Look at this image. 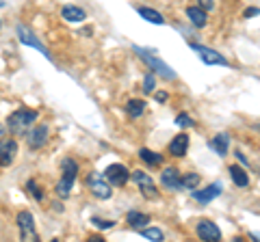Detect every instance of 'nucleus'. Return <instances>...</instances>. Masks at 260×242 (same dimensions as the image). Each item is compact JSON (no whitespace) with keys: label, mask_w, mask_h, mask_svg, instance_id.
I'll use <instances>...</instances> for the list:
<instances>
[{"label":"nucleus","mask_w":260,"mask_h":242,"mask_svg":"<svg viewBox=\"0 0 260 242\" xmlns=\"http://www.w3.org/2000/svg\"><path fill=\"white\" fill-rule=\"evenodd\" d=\"M133 50H135V54L139 56V59L145 63V65H148V67L154 71V74L162 76L165 80H176V78H178V74H176V71H174L172 67H169L165 61H160L158 56H156V50H154V48H148V50H145V48L133 46Z\"/></svg>","instance_id":"obj_2"},{"label":"nucleus","mask_w":260,"mask_h":242,"mask_svg":"<svg viewBox=\"0 0 260 242\" xmlns=\"http://www.w3.org/2000/svg\"><path fill=\"white\" fill-rule=\"evenodd\" d=\"M176 126L182 128V130H184V128H193L195 126V119H191L186 112H180V115L176 117Z\"/></svg>","instance_id":"obj_27"},{"label":"nucleus","mask_w":260,"mask_h":242,"mask_svg":"<svg viewBox=\"0 0 260 242\" xmlns=\"http://www.w3.org/2000/svg\"><path fill=\"white\" fill-rule=\"evenodd\" d=\"M141 236L145 240H152V242H160L162 240V231L158 227H143L141 229Z\"/></svg>","instance_id":"obj_24"},{"label":"nucleus","mask_w":260,"mask_h":242,"mask_svg":"<svg viewBox=\"0 0 260 242\" xmlns=\"http://www.w3.org/2000/svg\"><path fill=\"white\" fill-rule=\"evenodd\" d=\"M139 15L143 20H148V22H152V24H156V26H162L165 24V15L162 13H158L156 9H152V7H139Z\"/></svg>","instance_id":"obj_21"},{"label":"nucleus","mask_w":260,"mask_h":242,"mask_svg":"<svg viewBox=\"0 0 260 242\" xmlns=\"http://www.w3.org/2000/svg\"><path fill=\"white\" fill-rule=\"evenodd\" d=\"M143 110H145V102L143 100H128L126 104V112H128V117L130 119H139L143 115Z\"/></svg>","instance_id":"obj_22"},{"label":"nucleus","mask_w":260,"mask_h":242,"mask_svg":"<svg viewBox=\"0 0 260 242\" xmlns=\"http://www.w3.org/2000/svg\"><path fill=\"white\" fill-rule=\"evenodd\" d=\"M91 223L95 225V227H100V229H111L113 225H115V221H107V219H98V216H93Z\"/></svg>","instance_id":"obj_29"},{"label":"nucleus","mask_w":260,"mask_h":242,"mask_svg":"<svg viewBox=\"0 0 260 242\" xmlns=\"http://www.w3.org/2000/svg\"><path fill=\"white\" fill-rule=\"evenodd\" d=\"M104 177H107V182L111 184V186H126L128 180H130V171L124 167V165H109L107 171H104Z\"/></svg>","instance_id":"obj_8"},{"label":"nucleus","mask_w":260,"mask_h":242,"mask_svg":"<svg viewBox=\"0 0 260 242\" xmlns=\"http://www.w3.org/2000/svg\"><path fill=\"white\" fill-rule=\"evenodd\" d=\"M210 147L217 151V156H228V149H230V134L225 132H219L213 141H210Z\"/></svg>","instance_id":"obj_18"},{"label":"nucleus","mask_w":260,"mask_h":242,"mask_svg":"<svg viewBox=\"0 0 260 242\" xmlns=\"http://www.w3.org/2000/svg\"><path fill=\"white\" fill-rule=\"evenodd\" d=\"M139 158L143 160L148 167H158L160 163H162V156L160 154H156V151H152V149H148V147H143V149H139Z\"/></svg>","instance_id":"obj_23"},{"label":"nucleus","mask_w":260,"mask_h":242,"mask_svg":"<svg viewBox=\"0 0 260 242\" xmlns=\"http://www.w3.org/2000/svg\"><path fill=\"white\" fill-rule=\"evenodd\" d=\"M189 145H191V139L186 132H180L178 136H174L172 143H169V154L174 158H182L186 151H189Z\"/></svg>","instance_id":"obj_14"},{"label":"nucleus","mask_w":260,"mask_h":242,"mask_svg":"<svg viewBox=\"0 0 260 242\" xmlns=\"http://www.w3.org/2000/svg\"><path fill=\"white\" fill-rule=\"evenodd\" d=\"M18 158V141L3 136L0 139V167H11Z\"/></svg>","instance_id":"obj_7"},{"label":"nucleus","mask_w":260,"mask_h":242,"mask_svg":"<svg viewBox=\"0 0 260 242\" xmlns=\"http://www.w3.org/2000/svg\"><path fill=\"white\" fill-rule=\"evenodd\" d=\"M191 48L200 54V59L204 61L206 65H221V67H228V65H230L225 56H223L221 52L213 50V48H208V46H200V44H193V42H191Z\"/></svg>","instance_id":"obj_5"},{"label":"nucleus","mask_w":260,"mask_h":242,"mask_svg":"<svg viewBox=\"0 0 260 242\" xmlns=\"http://www.w3.org/2000/svg\"><path fill=\"white\" fill-rule=\"evenodd\" d=\"M18 39H20V42H22L24 46H30V48H35L37 52H42V54L46 56V59H52V54L46 50V46H44L42 42H39L37 35L32 33L30 28L24 26V24H18Z\"/></svg>","instance_id":"obj_9"},{"label":"nucleus","mask_w":260,"mask_h":242,"mask_svg":"<svg viewBox=\"0 0 260 242\" xmlns=\"http://www.w3.org/2000/svg\"><path fill=\"white\" fill-rule=\"evenodd\" d=\"M26 188H28L30 195L35 197V201H44V190L37 186V182H35V180H28V182H26Z\"/></svg>","instance_id":"obj_26"},{"label":"nucleus","mask_w":260,"mask_h":242,"mask_svg":"<svg viewBox=\"0 0 260 242\" xmlns=\"http://www.w3.org/2000/svg\"><path fill=\"white\" fill-rule=\"evenodd\" d=\"M200 173H186L182 175V188H198L200 186Z\"/></svg>","instance_id":"obj_25"},{"label":"nucleus","mask_w":260,"mask_h":242,"mask_svg":"<svg viewBox=\"0 0 260 242\" xmlns=\"http://www.w3.org/2000/svg\"><path fill=\"white\" fill-rule=\"evenodd\" d=\"M221 184H210V186H206V188H200V190H195L193 192V199L198 201V204H210L213 199H217L219 195H221Z\"/></svg>","instance_id":"obj_15"},{"label":"nucleus","mask_w":260,"mask_h":242,"mask_svg":"<svg viewBox=\"0 0 260 242\" xmlns=\"http://www.w3.org/2000/svg\"><path fill=\"white\" fill-rule=\"evenodd\" d=\"M133 182L141 188V195L143 197H150V199H156L158 197V190H156V186H154L152 177L145 173V171H133Z\"/></svg>","instance_id":"obj_10"},{"label":"nucleus","mask_w":260,"mask_h":242,"mask_svg":"<svg viewBox=\"0 0 260 242\" xmlns=\"http://www.w3.org/2000/svg\"><path fill=\"white\" fill-rule=\"evenodd\" d=\"M195 231H198L200 240H206V242H213V240L221 238V231H219V227H217L213 221H206V219H202V221L198 223Z\"/></svg>","instance_id":"obj_13"},{"label":"nucleus","mask_w":260,"mask_h":242,"mask_svg":"<svg viewBox=\"0 0 260 242\" xmlns=\"http://www.w3.org/2000/svg\"><path fill=\"white\" fill-rule=\"evenodd\" d=\"M143 91L145 93H154V91H156V76H154V71L143 78Z\"/></svg>","instance_id":"obj_28"},{"label":"nucleus","mask_w":260,"mask_h":242,"mask_svg":"<svg viewBox=\"0 0 260 242\" xmlns=\"http://www.w3.org/2000/svg\"><path fill=\"white\" fill-rule=\"evenodd\" d=\"M61 18H63L65 22L78 24V22H85L87 13H85V9H80V7H76V5H65L63 9H61Z\"/></svg>","instance_id":"obj_17"},{"label":"nucleus","mask_w":260,"mask_h":242,"mask_svg":"<svg viewBox=\"0 0 260 242\" xmlns=\"http://www.w3.org/2000/svg\"><path fill=\"white\" fill-rule=\"evenodd\" d=\"M256 15H260V9H258V7H249V9H245V11H243V18H256Z\"/></svg>","instance_id":"obj_31"},{"label":"nucleus","mask_w":260,"mask_h":242,"mask_svg":"<svg viewBox=\"0 0 260 242\" xmlns=\"http://www.w3.org/2000/svg\"><path fill=\"white\" fill-rule=\"evenodd\" d=\"M46 143H48V126H44V124L32 126L26 132V145L30 149H42Z\"/></svg>","instance_id":"obj_11"},{"label":"nucleus","mask_w":260,"mask_h":242,"mask_svg":"<svg viewBox=\"0 0 260 242\" xmlns=\"http://www.w3.org/2000/svg\"><path fill=\"white\" fill-rule=\"evenodd\" d=\"M160 184L169 190H182V175L176 167H165L160 173Z\"/></svg>","instance_id":"obj_12"},{"label":"nucleus","mask_w":260,"mask_h":242,"mask_svg":"<svg viewBox=\"0 0 260 242\" xmlns=\"http://www.w3.org/2000/svg\"><path fill=\"white\" fill-rule=\"evenodd\" d=\"M3 136H5V126L0 124V139H3Z\"/></svg>","instance_id":"obj_33"},{"label":"nucleus","mask_w":260,"mask_h":242,"mask_svg":"<svg viewBox=\"0 0 260 242\" xmlns=\"http://www.w3.org/2000/svg\"><path fill=\"white\" fill-rule=\"evenodd\" d=\"M87 186H89V190H91V195L98 197V199H111V195H113V188L107 182V177L95 173V171L87 175Z\"/></svg>","instance_id":"obj_4"},{"label":"nucleus","mask_w":260,"mask_h":242,"mask_svg":"<svg viewBox=\"0 0 260 242\" xmlns=\"http://www.w3.org/2000/svg\"><path fill=\"white\" fill-rule=\"evenodd\" d=\"M15 223H18V229H20V238L22 240H37V231H35V219L28 210H22L15 216Z\"/></svg>","instance_id":"obj_6"},{"label":"nucleus","mask_w":260,"mask_h":242,"mask_svg":"<svg viewBox=\"0 0 260 242\" xmlns=\"http://www.w3.org/2000/svg\"><path fill=\"white\" fill-rule=\"evenodd\" d=\"M251 238H260V233H251Z\"/></svg>","instance_id":"obj_34"},{"label":"nucleus","mask_w":260,"mask_h":242,"mask_svg":"<svg viewBox=\"0 0 260 242\" xmlns=\"http://www.w3.org/2000/svg\"><path fill=\"white\" fill-rule=\"evenodd\" d=\"M39 117V112L35 108H26L22 106L18 110H13L9 117H7V126H9V132L18 134V136H26V132L30 130L32 126H35V121Z\"/></svg>","instance_id":"obj_1"},{"label":"nucleus","mask_w":260,"mask_h":242,"mask_svg":"<svg viewBox=\"0 0 260 242\" xmlns=\"http://www.w3.org/2000/svg\"><path fill=\"white\" fill-rule=\"evenodd\" d=\"M126 221H128L130 227H135V229H143V227H148L150 216H148V214H143V212H137V210H130V212L126 214Z\"/></svg>","instance_id":"obj_20"},{"label":"nucleus","mask_w":260,"mask_h":242,"mask_svg":"<svg viewBox=\"0 0 260 242\" xmlns=\"http://www.w3.org/2000/svg\"><path fill=\"white\" fill-rule=\"evenodd\" d=\"M154 98H156V102L165 104V102L169 100V93H167V91H154Z\"/></svg>","instance_id":"obj_32"},{"label":"nucleus","mask_w":260,"mask_h":242,"mask_svg":"<svg viewBox=\"0 0 260 242\" xmlns=\"http://www.w3.org/2000/svg\"><path fill=\"white\" fill-rule=\"evenodd\" d=\"M198 5H200L204 11H213V9H215V0H198Z\"/></svg>","instance_id":"obj_30"},{"label":"nucleus","mask_w":260,"mask_h":242,"mask_svg":"<svg viewBox=\"0 0 260 242\" xmlns=\"http://www.w3.org/2000/svg\"><path fill=\"white\" fill-rule=\"evenodd\" d=\"M78 177V163L74 158H63L61 160V180L56 184V195L59 197H70V190L74 186Z\"/></svg>","instance_id":"obj_3"},{"label":"nucleus","mask_w":260,"mask_h":242,"mask_svg":"<svg viewBox=\"0 0 260 242\" xmlns=\"http://www.w3.org/2000/svg\"><path fill=\"white\" fill-rule=\"evenodd\" d=\"M186 18H189V22L193 24L195 28H204L206 24H208V15H206V11L202 9L200 5H191V7H186Z\"/></svg>","instance_id":"obj_16"},{"label":"nucleus","mask_w":260,"mask_h":242,"mask_svg":"<svg viewBox=\"0 0 260 242\" xmlns=\"http://www.w3.org/2000/svg\"><path fill=\"white\" fill-rule=\"evenodd\" d=\"M0 26H3V22H0Z\"/></svg>","instance_id":"obj_35"},{"label":"nucleus","mask_w":260,"mask_h":242,"mask_svg":"<svg viewBox=\"0 0 260 242\" xmlns=\"http://www.w3.org/2000/svg\"><path fill=\"white\" fill-rule=\"evenodd\" d=\"M228 171H230L232 182L237 184L239 188H247V186H249V175H247L245 169H241V167H237V165H230V167H228Z\"/></svg>","instance_id":"obj_19"}]
</instances>
